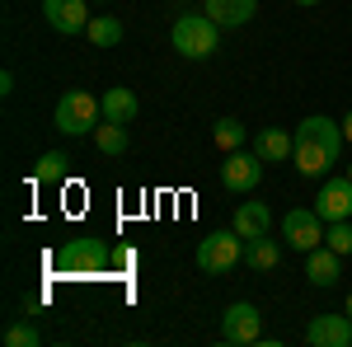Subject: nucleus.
<instances>
[{"instance_id": "obj_7", "label": "nucleus", "mask_w": 352, "mask_h": 347, "mask_svg": "<svg viewBox=\"0 0 352 347\" xmlns=\"http://www.w3.org/2000/svg\"><path fill=\"white\" fill-rule=\"evenodd\" d=\"M221 183L230 188V192H254V188L263 183V160L254 155V150H230L226 164H221Z\"/></svg>"}, {"instance_id": "obj_3", "label": "nucleus", "mask_w": 352, "mask_h": 347, "mask_svg": "<svg viewBox=\"0 0 352 347\" xmlns=\"http://www.w3.org/2000/svg\"><path fill=\"white\" fill-rule=\"evenodd\" d=\"M52 263L66 267L71 277H94V272L113 267V254H109V244L99 240V235H80V240L61 244V249L52 254Z\"/></svg>"}, {"instance_id": "obj_19", "label": "nucleus", "mask_w": 352, "mask_h": 347, "mask_svg": "<svg viewBox=\"0 0 352 347\" xmlns=\"http://www.w3.org/2000/svg\"><path fill=\"white\" fill-rule=\"evenodd\" d=\"M94 146H99V155H127L132 136L122 122H104V127H94Z\"/></svg>"}, {"instance_id": "obj_11", "label": "nucleus", "mask_w": 352, "mask_h": 347, "mask_svg": "<svg viewBox=\"0 0 352 347\" xmlns=\"http://www.w3.org/2000/svg\"><path fill=\"white\" fill-rule=\"evenodd\" d=\"M305 343L315 347H352V315H315L305 328Z\"/></svg>"}, {"instance_id": "obj_10", "label": "nucleus", "mask_w": 352, "mask_h": 347, "mask_svg": "<svg viewBox=\"0 0 352 347\" xmlns=\"http://www.w3.org/2000/svg\"><path fill=\"white\" fill-rule=\"evenodd\" d=\"M315 212L329 221H348L352 216V179L343 174V179H324L320 183V192H315Z\"/></svg>"}, {"instance_id": "obj_13", "label": "nucleus", "mask_w": 352, "mask_h": 347, "mask_svg": "<svg viewBox=\"0 0 352 347\" xmlns=\"http://www.w3.org/2000/svg\"><path fill=\"white\" fill-rule=\"evenodd\" d=\"M104 122H122V127H132L136 117H141V99H136L132 89H122V85H113V89H104Z\"/></svg>"}, {"instance_id": "obj_6", "label": "nucleus", "mask_w": 352, "mask_h": 347, "mask_svg": "<svg viewBox=\"0 0 352 347\" xmlns=\"http://www.w3.org/2000/svg\"><path fill=\"white\" fill-rule=\"evenodd\" d=\"M282 240L300 249V254H310V249H320L324 244V216L315 212V207H292V212L282 216Z\"/></svg>"}, {"instance_id": "obj_28", "label": "nucleus", "mask_w": 352, "mask_h": 347, "mask_svg": "<svg viewBox=\"0 0 352 347\" xmlns=\"http://www.w3.org/2000/svg\"><path fill=\"white\" fill-rule=\"evenodd\" d=\"M348 179H352V164H348Z\"/></svg>"}, {"instance_id": "obj_24", "label": "nucleus", "mask_w": 352, "mask_h": 347, "mask_svg": "<svg viewBox=\"0 0 352 347\" xmlns=\"http://www.w3.org/2000/svg\"><path fill=\"white\" fill-rule=\"evenodd\" d=\"M33 343H38V328H33L28 320H19V324L5 328V347H33Z\"/></svg>"}, {"instance_id": "obj_4", "label": "nucleus", "mask_w": 352, "mask_h": 347, "mask_svg": "<svg viewBox=\"0 0 352 347\" xmlns=\"http://www.w3.org/2000/svg\"><path fill=\"white\" fill-rule=\"evenodd\" d=\"M240 258H244V235L235 230V225H230V230H217V235H207V240L197 244V267L212 272V277L230 272Z\"/></svg>"}, {"instance_id": "obj_21", "label": "nucleus", "mask_w": 352, "mask_h": 347, "mask_svg": "<svg viewBox=\"0 0 352 347\" xmlns=\"http://www.w3.org/2000/svg\"><path fill=\"white\" fill-rule=\"evenodd\" d=\"M212 136H217V150H240L244 141H249V127H244L240 117H217V127H212Z\"/></svg>"}, {"instance_id": "obj_25", "label": "nucleus", "mask_w": 352, "mask_h": 347, "mask_svg": "<svg viewBox=\"0 0 352 347\" xmlns=\"http://www.w3.org/2000/svg\"><path fill=\"white\" fill-rule=\"evenodd\" d=\"M343 136H348V146H352V113L343 117Z\"/></svg>"}, {"instance_id": "obj_12", "label": "nucleus", "mask_w": 352, "mask_h": 347, "mask_svg": "<svg viewBox=\"0 0 352 347\" xmlns=\"http://www.w3.org/2000/svg\"><path fill=\"white\" fill-rule=\"evenodd\" d=\"M292 150H296V136L282 132V127H263V132H254V155H258L263 164L292 160Z\"/></svg>"}, {"instance_id": "obj_27", "label": "nucleus", "mask_w": 352, "mask_h": 347, "mask_svg": "<svg viewBox=\"0 0 352 347\" xmlns=\"http://www.w3.org/2000/svg\"><path fill=\"white\" fill-rule=\"evenodd\" d=\"M296 5H320V0H296Z\"/></svg>"}, {"instance_id": "obj_20", "label": "nucleus", "mask_w": 352, "mask_h": 347, "mask_svg": "<svg viewBox=\"0 0 352 347\" xmlns=\"http://www.w3.org/2000/svg\"><path fill=\"white\" fill-rule=\"evenodd\" d=\"M66 169H71V160L61 150H43L33 164V183H66Z\"/></svg>"}, {"instance_id": "obj_9", "label": "nucleus", "mask_w": 352, "mask_h": 347, "mask_svg": "<svg viewBox=\"0 0 352 347\" xmlns=\"http://www.w3.org/2000/svg\"><path fill=\"white\" fill-rule=\"evenodd\" d=\"M292 136H300V141H315V146H324L333 160H338V155H343V146H348V136H343V122H333V117H324V113H310V117H300Z\"/></svg>"}, {"instance_id": "obj_22", "label": "nucleus", "mask_w": 352, "mask_h": 347, "mask_svg": "<svg viewBox=\"0 0 352 347\" xmlns=\"http://www.w3.org/2000/svg\"><path fill=\"white\" fill-rule=\"evenodd\" d=\"M85 38H89L94 47H118V43H122V24H118L113 14H94L89 28H85Z\"/></svg>"}, {"instance_id": "obj_5", "label": "nucleus", "mask_w": 352, "mask_h": 347, "mask_svg": "<svg viewBox=\"0 0 352 347\" xmlns=\"http://www.w3.org/2000/svg\"><path fill=\"white\" fill-rule=\"evenodd\" d=\"M258 338H263V315H258V305H249V300L226 305V315H221V343L244 347V343H258Z\"/></svg>"}, {"instance_id": "obj_16", "label": "nucleus", "mask_w": 352, "mask_h": 347, "mask_svg": "<svg viewBox=\"0 0 352 347\" xmlns=\"http://www.w3.org/2000/svg\"><path fill=\"white\" fill-rule=\"evenodd\" d=\"M338 263H343V254H333L329 244L310 249V254H305V277H310V287H333V282H338Z\"/></svg>"}, {"instance_id": "obj_2", "label": "nucleus", "mask_w": 352, "mask_h": 347, "mask_svg": "<svg viewBox=\"0 0 352 347\" xmlns=\"http://www.w3.org/2000/svg\"><path fill=\"white\" fill-rule=\"evenodd\" d=\"M56 132L61 136H85L99 127V117H104V104L89 94V89H66L61 99H56Z\"/></svg>"}, {"instance_id": "obj_18", "label": "nucleus", "mask_w": 352, "mask_h": 347, "mask_svg": "<svg viewBox=\"0 0 352 347\" xmlns=\"http://www.w3.org/2000/svg\"><path fill=\"white\" fill-rule=\"evenodd\" d=\"M244 263H249V272H272V267L282 263V244L268 240V235L244 240Z\"/></svg>"}, {"instance_id": "obj_15", "label": "nucleus", "mask_w": 352, "mask_h": 347, "mask_svg": "<svg viewBox=\"0 0 352 347\" xmlns=\"http://www.w3.org/2000/svg\"><path fill=\"white\" fill-rule=\"evenodd\" d=\"M292 160H296V169L305 174V179H329V169H333V155H329L324 146H315V141H300L296 136V150H292Z\"/></svg>"}, {"instance_id": "obj_17", "label": "nucleus", "mask_w": 352, "mask_h": 347, "mask_svg": "<svg viewBox=\"0 0 352 347\" xmlns=\"http://www.w3.org/2000/svg\"><path fill=\"white\" fill-rule=\"evenodd\" d=\"M230 225L240 230L244 240H258V235H268V230H272V212L263 207V202H240Z\"/></svg>"}, {"instance_id": "obj_23", "label": "nucleus", "mask_w": 352, "mask_h": 347, "mask_svg": "<svg viewBox=\"0 0 352 347\" xmlns=\"http://www.w3.org/2000/svg\"><path fill=\"white\" fill-rule=\"evenodd\" d=\"M324 244L333 249V254H343V258H348V254H352V225H348V221H329Z\"/></svg>"}, {"instance_id": "obj_8", "label": "nucleus", "mask_w": 352, "mask_h": 347, "mask_svg": "<svg viewBox=\"0 0 352 347\" xmlns=\"http://www.w3.org/2000/svg\"><path fill=\"white\" fill-rule=\"evenodd\" d=\"M43 14H47V24H52V33H61V38H76V33H85L89 28V0H43Z\"/></svg>"}, {"instance_id": "obj_1", "label": "nucleus", "mask_w": 352, "mask_h": 347, "mask_svg": "<svg viewBox=\"0 0 352 347\" xmlns=\"http://www.w3.org/2000/svg\"><path fill=\"white\" fill-rule=\"evenodd\" d=\"M169 43H174V52L188 56V61H207L221 43V24L207 10H202V14H179L174 28H169Z\"/></svg>"}, {"instance_id": "obj_14", "label": "nucleus", "mask_w": 352, "mask_h": 347, "mask_svg": "<svg viewBox=\"0 0 352 347\" xmlns=\"http://www.w3.org/2000/svg\"><path fill=\"white\" fill-rule=\"evenodd\" d=\"M202 10H207L221 28H240L258 14V0H202Z\"/></svg>"}, {"instance_id": "obj_26", "label": "nucleus", "mask_w": 352, "mask_h": 347, "mask_svg": "<svg viewBox=\"0 0 352 347\" xmlns=\"http://www.w3.org/2000/svg\"><path fill=\"white\" fill-rule=\"evenodd\" d=\"M343 310H348V315H352V291H348V305H343Z\"/></svg>"}]
</instances>
